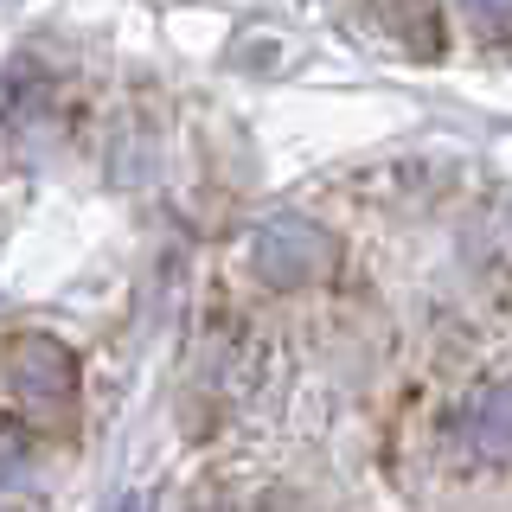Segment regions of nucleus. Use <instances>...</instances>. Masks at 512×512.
Instances as JSON below:
<instances>
[{
  "instance_id": "39448f33",
  "label": "nucleus",
  "mask_w": 512,
  "mask_h": 512,
  "mask_svg": "<svg viewBox=\"0 0 512 512\" xmlns=\"http://www.w3.org/2000/svg\"><path fill=\"white\" fill-rule=\"evenodd\" d=\"M109 512H154V500H148V493H122V500L109 506Z\"/></svg>"
},
{
  "instance_id": "20e7f679",
  "label": "nucleus",
  "mask_w": 512,
  "mask_h": 512,
  "mask_svg": "<svg viewBox=\"0 0 512 512\" xmlns=\"http://www.w3.org/2000/svg\"><path fill=\"white\" fill-rule=\"evenodd\" d=\"M468 20H474V26H487V32H500V39H512V7H474Z\"/></svg>"
},
{
  "instance_id": "f03ea898",
  "label": "nucleus",
  "mask_w": 512,
  "mask_h": 512,
  "mask_svg": "<svg viewBox=\"0 0 512 512\" xmlns=\"http://www.w3.org/2000/svg\"><path fill=\"white\" fill-rule=\"evenodd\" d=\"M333 231H320L314 218H301V212H282V218H263L250 231V269H256V282H269V288H308L320 282L333 269Z\"/></svg>"
},
{
  "instance_id": "f257e3e1",
  "label": "nucleus",
  "mask_w": 512,
  "mask_h": 512,
  "mask_svg": "<svg viewBox=\"0 0 512 512\" xmlns=\"http://www.w3.org/2000/svg\"><path fill=\"white\" fill-rule=\"evenodd\" d=\"M77 404V359L52 333H13L7 340V416L13 423H58Z\"/></svg>"
},
{
  "instance_id": "7ed1b4c3",
  "label": "nucleus",
  "mask_w": 512,
  "mask_h": 512,
  "mask_svg": "<svg viewBox=\"0 0 512 512\" xmlns=\"http://www.w3.org/2000/svg\"><path fill=\"white\" fill-rule=\"evenodd\" d=\"M468 448L480 461H512V378L506 384H487V391L468 404Z\"/></svg>"
}]
</instances>
